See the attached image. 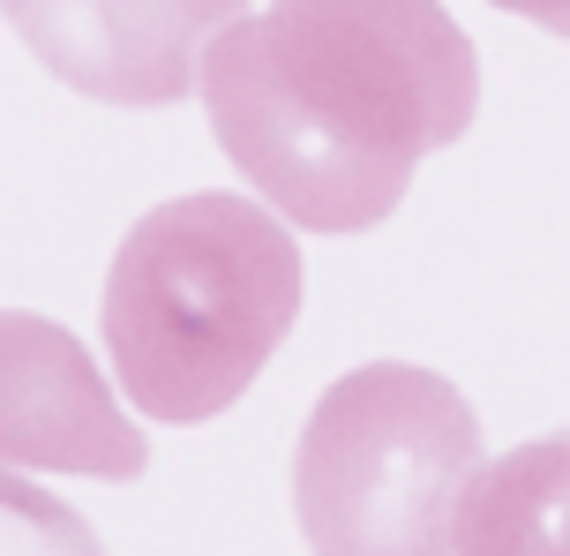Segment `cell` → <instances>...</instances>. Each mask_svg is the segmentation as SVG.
<instances>
[{
    "mask_svg": "<svg viewBox=\"0 0 570 556\" xmlns=\"http://www.w3.org/2000/svg\"><path fill=\"white\" fill-rule=\"evenodd\" d=\"M30 60L98 106H180L203 90V46L248 0H0Z\"/></svg>",
    "mask_w": 570,
    "mask_h": 556,
    "instance_id": "cell-4",
    "label": "cell"
},
{
    "mask_svg": "<svg viewBox=\"0 0 570 556\" xmlns=\"http://www.w3.org/2000/svg\"><path fill=\"white\" fill-rule=\"evenodd\" d=\"M0 556H106V542L90 534L76 504L46 497L0 459Z\"/></svg>",
    "mask_w": 570,
    "mask_h": 556,
    "instance_id": "cell-7",
    "label": "cell"
},
{
    "mask_svg": "<svg viewBox=\"0 0 570 556\" xmlns=\"http://www.w3.org/2000/svg\"><path fill=\"white\" fill-rule=\"evenodd\" d=\"M481 474V421L421 361H361L293 443L308 556H458V504Z\"/></svg>",
    "mask_w": 570,
    "mask_h": 556,
    "instance_id": "cell-3",
    "label": "cell"
},
{
    "mask_svg": "<svg viewBox=\"0 0 570 556\" xmlns=\"http://www.w3.org/2000/svg\"><path fill=\"white\" fill-rule=\"evenodd\" d=\"M106 353L120 391L166 429L248 399L301 316V248L256 196L196 188L142 211L106 271Z\"/></svg>",
    "mask_w": 570,
    "mask_h": 556,
    "instance_id": "cell-2",
    "label": "cell"
},
{
    "mask_svg": "<svg viewBox=\"0 0 570 556\" xmlns=\"http://www.w3.org/2000/svg\"><path fill=\"white\" fill-rule=\"evenodd\" d=\"M458 556H570V429L518 443L465 481Z\"/></svg>",
    "mask_w": 570,
    "mask_h": 556,
    "instance_id": "cell-6",
    "label": "cell"
},
{
    "mask_svg": "<svg viewBox=\"0 0 570 556\" xmlns=\"http://www.w3.org/2000/svg\"><path fill=\"white\" fill-rule=\"evenodd\" d=\"M203 114L278 218L368 234L473 128L481 53L443 0H271L203 53Z\"/></svg>",
    "mask_w": 570,
    "mask_h": 556,
    "instance_id": "cell-1",
    "label": "cell"
},
{
    "mask_svg": "<svg viewBox=\"0 0 570 556\" xmlns=\"http://www.w3.org/2000/svg\"><path fill=\"white\" fill-rule=\"evenodd\" d=\"M0 459L90 481H136L150 467V443L120 413L90 347L30 309H0Z\"/></svg>",
    "mask_w": 570,
    "mask_h": 556,
    "instance_id": "cell-5",
    "label": "cell"
},
{
    "mask_svg": "<svg viewBox=\"0 0 570 556\" xmlns=\"http://www.w3.org/2000/svg\"><path fill=\"white\" fill-rule=\"evenodd\" d=\"M488 8H503V16H525V23H541L548 38H570V0H488Z\"/></svg>",
    "mask_w": 570,
    "mask_h": 556,
    "instance_id": "cell-8",
    "label": "cell"
}]
</instances>
